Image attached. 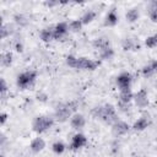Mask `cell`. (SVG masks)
<instances>
[{"mask_svg":"<svg viewBox=\"0 0 157 157\" xmlns=\"http://www.w3.org/2000/svg\"><path fill=\"white\" fill-rule=\"evenodd\" d=\"M92 114H93L94 118H97V119H99V120H102L107 124H112V125L118 120L115 108L109 103L94 107L93 110H92Z\"/></svg>","mask_w":157,"mask_h":157,"instance_id":"6da1fadb","label":"cell"},{"mask_svg":"<svg viewBox=\"0 0 157 157\" xmlns=\"http://www.w3.org/2000/svg\"><path fill=\"white\" fill-rule=\"evenodd\" d=\"M75 110V103L70 102V103H59L55 107V112H54V118L64 123L69 118L72 117V112Z\"/></svg>","mask_w":157,"mask_h":157,"instance_id":"7a4b0ae2","label":"cell"},{"mask_svg":"<svg viewBox=\"0 0 157 157\" xmlns=\"http://www.w3.org/2000/svg\"><path fill=\"white\" fill-rule=\"evenodd\" d=\"M54 124V119L52 117L48 115H39L37 118H34L33 123H32V129L34 132L37 134H42L47 130H49Z\"/></svg>","mask_w":157,"mask_h":157,"instance_id":"3957f363","label":"cell"},{"mask_svg":"<svg viewBox=\"0 0 157 157\" xmlns=\"http://www.w3.org/2000/svg\"><path fill=\"white\" fill-rule=\"evenodd\" d=\"M37 78V72L34 70H29V71H25V72H21L17 78H16V85L18 88L21 90H27L29 88L34 81Z\"/></svg>","mask_w":157,"mask_h":157,"instance_id":"277c9868","label":"cell"},{"mask_svg":"<svg viewBox=\"0 0 157 157\" xmlns=\"http://www.w3.org/2000/svg\"><path fill=\"white\" fill-rule=\"evenodd\" d=\"M98 66H99V61H97V60L88 59V58H78V60H77V67L76 69L93 71Z\"/></svg>","mask_w":157,"mask_h":157,"instance_id":"5b68a950","label":"cell"},{"mask_svg":"<svg viewBox=\"0 0 157 157\" xmlns=\"http://www.w3.org/2000/svg\"><path fill=\"white\" fill-rule=\"evenodd\" d=\"M131 81H132L131 74H129V72H121V74L117 77V86H118L119 91L130 90Z\"/></svg>","mask_w":157,"mask_h":157,"instance_id":"8992f818","label":"cell"},{"mask_svg":"<svg viewBox=\"0 0 157 157\" xmlns=\"http://www.w3.org/2000/svg\"><path fill=\"white\" fill-rule=\"evenodd\" d=\"M134 102L139 108H146L148 105V94L145 88H141L134 94Z\"/></svg>","mask_w":157,"mask_h":157,"instance_id":"52a82bcc","label":"cell"},{"mask_svg":"<svg viewBox=\"0 0 157 157\" xmlns=\"http://www.w3.org/2000/svg\"><path fill=\"white\" fill-rule=\"evenodd\" d=\"M129 130H130V125H129L126 121H123V120H117V121L112 125V132H113L115 136L125 135Z\"/></svg>","mask_w":157,"mask_h":157,"instance_id":"ba28073f","label":"cell"},{"mask_svg":"<svg viewBox=\"0 0 157 157\" xmlns=\"http://www.w3.org/2000/svg\"><path fill=\"white\" fill-rule=\"evenodd\" d=\"M69 23L67 22H59L54 26V39H63L69 33Z\"/></svg>","mask_w":157,"mask_h":157,"instance_id":"9c48e42d","label":"cell"},{"mask_svg":"<svg viewBox=\"0 0 157 157\" xmlns=\"http://www.w3.org/2000/svg\"><path fill=\"white\" fill-rule=\"evenodd\" d=\"M86 144H87V139H86V136H85L83 134H81V132H77V134H75V135L72 136V139H71L70 148L75 151V150L82 148Z\"/></svg>","mask_w":157,"mask_h":157,"instance_id":"30bf717a","label":"cell"},{"mask_svg":"<svg viewBox=\"0 0 157 157\" xmlns=\"http://www.w3.org/2000/svg\"><path fill=\"white\" fill-rule=\"evenodd\" d=\"M70 124H71V126H72L74 129L80 130V129H82V128L85 126L86 119H85V117H83L82 114H80V113H74L72 117L70 118Z\"/></svg>","mask_w":157,"mask_h":157,"instance_id":"8fae6325","label":"cell"},{"mask_svg":"<svg viewBox=\"0 0 157 157\" xmlns=\"http://www.w3.org/2000/svg\"><path fill=\"white\" fill-rule=\"evenodd\" d=\"M121 45L124 50H139L140 49V43L135 38H125L121 42Z\"/></svg>","mask_w":157,"mask_h":157,"instance_id":"7c38bea8","label":"cell"},{"mask_svg":"<svg viewBox=\"0 0 157 157\" xmlns=\"http://www.w3.org/2000/svg\"><path fill=\"white\" fill-rule=\"evenodd\" d=\"M44 147H45V141H44L42 137H36V139H33L32 142H31V145H29L31 151L34 152V153H38V152L43 151Z\"/></svg>","mask_w":157,"mask_h":157,"instance_id":"4fadbf2b","label":"cell"},{"mask_svg":"<svg viewBox=\"0 0 157 157\" xmlns=\"http://www.w3.org/2000/svg\"><path fill=\"white\" fill-rule=\"evenodd\" d=\"M148 125H150V120H148L147 117L144 115V117H140V118L134 123L132 129H134L135 131H142V130H145Z\"/></svg>","mask_w":157,"mask_h":157,"instance_id":"5bb4252c","label":"cell"},{"mask_svg":"<svg viewBox=\"0 0 157 157\" xmlns=\"http://www.w3.org/2000/svg\"><path fill=\"white\" fill-rule=\"evenodd\" d=\"M118 20H119V17H118L117 12H115L114 10H110V11L105 15V17H104V26L113 27V26H115V25L118 23Z\"/></svg>","mask_w":157,"mask_h":157,"instance_id":"9a60e30c","label":"cell"},{"mask_svg":"<svg viewBox=\"0 0 157 157\" xmlns=\"http://www.w3.org/2000/svg\"><path fill=\"white\" fill-rule=\"evenodd\" d=\"M93 47H94L97 50L102 52V50L109 48V47H110V43H109V39H108V38L101 37V38H97V39L93 42Z\"/></svg>","mask_w":157,"mask_h":157,"instance_id":"2e32d148","label":"cell"},{"mask_svg":"<svg viewBox=\"0 0 157 157\" xmlns=\"http://www.w3.org/2000/svg\"><path fill=\"white\" fill-rule=\"evenodd\" d=\"M40 39L43 42H50L54 39V26L53 27H45L40 31Z\"/></svg>","mask_w":157,"mask_h":157,"instance_id":"e0dca14e","label":"cell"},{"mask_svg":"<svg viewBox=\"0 0 157 157\" xmlns=\"http://www.w3.org/2000/svg\"><path fill=\"white\" fill-rule=\"evenodd\" d=\"M139 17H140V11H139V9H136V7L130 9V10L125 13V18H126V21L130 22V23L136 22V21L139 20Z\"/></svg>","mask_w":157,"mask_h":157,"instance_id":"ac0fdd59","label":"cell"},{"mask_svg":"<svg viewBox=\"0 0 157 157\" xmlns=\"http://www.w3.org/2000/svg\"><path fill=\"white\" fill-rule=\"evenodd\" d=\"M96 18V12L93 11V10H87L82 16H81V22L83 23V25H88V23H91L93 20Z\"/></svg>","mask_w":157,"mask_h":157,"instance_id":"d6986e66","label":"cell"},{"mask_svg":"<svg viewBox=\"0 0 157 157\" xmlns=\"http://www.w3.org/2000/svg\"><path fill=\"white\" fill-rule=\"evenodd\" d=\"M134 99V94L131 92V90H125V91H120L119 93V101L120 102H125V103H130Z\"/></svg>","mask_w":157,"mask_h":157,"instance_id":"ffe728a7","label":"cell"},{"mask_svg":"<svg viewBox=\"0 0 157 157\" xmlns=\"http://www.w3.org/2000/svg\"><path fill=\"white\" fill-rule=\"evenodd\" d=\"M0 31H1V38L5 39V38L10 37L13 33V26L10 25V23H4L1 26V29Z\"/></svg>","mask_w":157,"mask_h":157,"instance_id":"44dd1931","label":"cell"},{"mask_svg":"<svg viewBox=\"0 0 157 157\" xmlns=\"http://www.w3.org/2000/svg\"><path fill=\"white\" fill-rule=\"evenodd\" d=\"M148 16L152 22H157V1H152L148 6Z\"/></svg>","mask_w":157,"mask_h":157,"instance_id":"7402d4cb","label":"cell"},{"mask_svg":"<svg viewBox=\"0 0 157 157\" xmlns=\"http://www.w3.org/2000/svg\"><path fill=\"white\" fill-rule=\"evenodd\" d=\"M65 148H66V146H65V144L61 142V141H56V142H54V144L52 145V150H53V152L56 153V155H61V153L65 151Z\"/></svg>","mask_w":157,"mask_h":157,"instance_id":"603a6c76","label":"cell"},{"mask_svg":"<svg viewBox=\"0 0 157 157\" xmlns=\"http://www.w3.org/2000/svg\"><path fill=\"white\" fill-rule=\"evenodd\" d=\"M82 26H83V23L81 22V20H72L69 22V28L72 32H80Z\"/></svg>","mask_w":157,"mask_h":157,"instance_id":"cb8c5ba5","label":"cell"},{"mask_svg":"<svg viewBox=\"0 0 157 157\" xmlns=\"http://www.w3.org/2000/svg\"><path fill=\"white\" fill-rule=\"evenodd\" d=\"M0 61H1V65H2V66H10V65L12 64V54L9 53V52L2 53Z\"/></svg>","mask_w":157,"mask_h":157,"instance_id":"d4e9b609","label":"cell"},{"mask_svg":"<svg viewBox=\"0 0 157 157\" xmlns=\"http://www.w3.org/2000/svg\"><path fill=\"white\" fill-rule=\"evenodd\" d=\"M99 56H101V59H103V60H109V59H112V58L114 56V50H113V48L109 47V48H107V49L99 52Z\"/></svg>","mask_w":157,"mask_h":157,"instance_id":"484cf974","label":"cell"},{"mask_svg":"<svg viewBox=\"0 0 157 157\" xmlns=\"http://www.w3.org/2000/svg\"><path fill=\"white\" fill-rule=\"evenodd\" d=\"M145 45L147 48H156L157 47V33L156 34H152L150 37H147L145 39Z\"/></svg>","mask_w":157,"mask_h":157,"instance_id":"4316f807","label":"cell"},{"mask_svg":"<svg viewBox=\"0 0 157 157\" xmlns=\"http://www.w3.org/2000/svg\"><path fill=\"white\" fill-rule=\"evenodd\" d=\"M13 20H15V22L18 25V26H26L27 23H28V21H27V18L23 16V15H21V13H17V15H15L13 16Z\"/></svg>","mask_w":157,"mask_h":157,"instance_id":"83f0119b","label":"cell"},{"mask_svg":"<svg viewBox=\"0 0 157 157\" xmlns=\"http://www.w3.org/2000/svg\"><path fill=\"white\" fill-rule=\"evenodd\" d=\"M77 60H78V58H76L74 55H67L66 56V64H67V66H70L72 69L77 67Z\"/></svg>","mask_w":157,"mask_h":157,"instance_id":"f1b7e54d","label":"cell"},{"mask_svg":"<svg viewBox=\"0 0 157 157\" xmlns=\"http://www.w3.org/2000/svg\"><path fill=\"white\" fill-rule=\"evenodd\" d=\"M155 72H156V71L153 70V67H152L151 64H148V65H146V66L142 67V75H144V76H151V75L155 74Z\"/></svg>","mask_w":157,"mask_h":157,"instance_id":"f546056e","label":"cell"},{"mask_svg":"<svg viewBox=\"0 0 157 157\" xmlns=\"http://www.w3.org/2000/svg\"><path fill=\"white\" fill-rule=\"evenodd\" d=\"M118 109L121 110V112H128L130 109V103H125V102L118 101Z\"/></svg>","mask_w":157,"mask_h":157,"instance_id":"4dcf8cb0","label":"cell"},{"mask_svg":"<svg viewBox=\"0 0 157 157\" xmlns=\"http://www.w3.org/2000/svg\"><path fill=\"white\" fill-rule=\"evenodd\" d=\"M0 92H1V96H2V97H4L5 93L7 92V83H6V81H5L4 78L0 80Z\"/></svg>","mask_w":157,"mask_h":157,"instance_id":"1f68e13d","label":"cell"},{"mask_svg":"<svg viewBox=\"0 0 157 157\" xmlns=\"http://www.w3.org/2000/svg\"><path fill=\"white\" fill-rule=\"evenodd\" d=\"M47 98H48V96H47L45 93H43V92H39V93L37 94V99H38L39 102H45Z\"/></svg>","mask_w":157,"mask_h":157,"instance_id":"d6a6232c","label":"cell"},{"mask_svg":"<svg viewBox=\"0 0 157 157\" xmlns=\"http://www.w3.org/2000/svg\"><path fill=\"white\" fill-rule=\"evenodd\" d=\"M7 118H9V115H7V113H5V112H2V113L0 114V124H1V125H4V124L6 123V120H7Z\"/></svg>","mask_w":157,"mask_h":157,"instance_id":"836d02e7","label":"cell"},{"mask_svg":"<svg viewBox=\"0 0 157 157\" xmlns=\"http://www.w3.org/2000/svg\"><path fill=\"white\" fill-rule=\"evenodd\" d=\"M22 48H23V47H22V44H21V43L17 40V42L15 43V49H16L17 52H22Z\"/></svg>","mask_w":157,"mask_h":157,"instance_id":"e575fe53","label":"cell"},{"mask_svg":"<svg viewBox=\"0 0 157 157\" xmlns=\"http://www.w3.org/2000/svg\"><path fill=\"white\" fill-rule=\"evenodd\" d=\"M47 6H49V7H53V6H55V5H58L59 2L58 1H47V2H44Z\"/></svg>","mask_w":157,"mask_h":157,"instance_id":"d590c367","label":"cell"}]
</instances>
